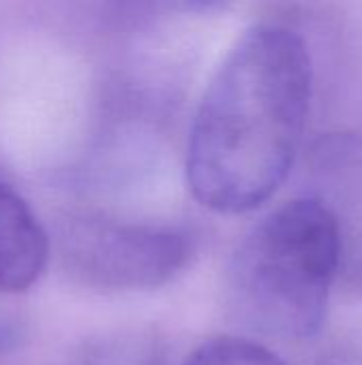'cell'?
<instances>
[{"instance_id": "obj_1", "label": "cell", "mask_w": 362, "mask_h": 365, "mask_svg": "<svg viewBox=\"0 0 362 365\" xmlns=\"http://www.w3.org/2000/svg\"><path fill=\"white\" fill-rule=\"evenodd\" d=\"M314 94L305 38L288 26L245 30L213 73L188 143V186L220 214H245L286 182Z\"/></svg>"}, {"instance_id": "obj_2", "label": "cell", "mask_w": 362, "mask_h": 365, "mask_svg": "<svg viewBox=\"0 0 362 365\" xmlns=\"http://www.w3.org/2000/svg\"><path fill=\"white\" fill-rule=\"evenodd\" d=\"M341 259L333 210L314 197L292 199L262 218L230 263V302L252 329L286 342L320 334Z\"/></svg>"}, {"instance_id": "obj_3", "label": "cell", "mask_w": 362, "mask_h": 365, "mask_svg": "<svg viewBox=\"0 0 362 365\" xmlns=\"http://www.w3.org/2000/svg\"><path fill=\"white\" fill-rule=\"evenodd\" d=\"M192 248L173 231L92 227L64 248L70 276L100 291H151L173 282Z\"/></svg>"}, {"instance_id": "obj_4", "label": "cell", "mask_w": 362, "mask_h": 365, "mask_svg": "<svg viewBox=\"0 0 362 365\" xmlns=\"http://www.w3.org/2000/svg\"><path fill=\"white\" fill-rule=\"evenodd\" d=\"M49 240L28 203L0 184V293L30 289L45 272Z\"/></svg>"}, {"instance_id": "obj_5", "label": "cell", "mask_w": 362, "mask_h": 365, "mask_svg": "<svg viewBox=\"0 0 362 365\" xmlns=\"http://www.w3.org/2000/svg\"><path fill=\"white\" fill-rule=\"evenodd\" d=\"M181 365H286L267 346L247 338H213Z\"/></svg>"}, {"instance_id": "obj_6", "label": "cell", "mask_w": 362, "mask_h": 365, "mask_svg": "<svg viewBox=\"0 0 362 365\" xmlns=\"http://www.w3.org/2000/svg\"><path fill=\"white\" fill-rule=\"evenodd\" d=\"M173 4H181L183 9H196V11H211L222 6L226 0H169Z\"/></svg>"}, {"instance_id": "obj_7", "label": "cell", "mask_w": 362, "mask_h": 365, "mask_svg": "<svg viewBox=\"0 0 362 365\" xmlns=\"http://www.w3.org/2000/svg\"><path fill=\"white\" fill-rule=\"evenodd\" d=\"M17 344V329L11 325H2L0 323V353L13 349Z\"/></svg>"}]
</instances>
